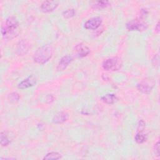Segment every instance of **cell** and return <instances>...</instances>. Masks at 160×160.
<instances>
[{
  "mask_svg": "<svg viewBox=\"0 0 160 160\" xmlns=\"http://www.w3.org/2000/svg\"><path fill=\"white\" fill-rule=\"evenodd\" d=\"M1 33L6 39H12L19 33V23L17 19L12 16L8 17L1 26Z\"/></svg>",
  "mask_w": 160,
  "mask_h": 160,
  "instance_id": "cell-1",
  "label": "cell"
},
{
  "mask_svg": "<svg viewBox=\"0 0 160 160\" xmlns=\"http://www.w3.org/2000/svg\"><path fill=\"white\" fill-rule=\"evenodd\" d=\"M53 52L54 49L51 44L44 45L36 51L33 56V59L38 64H44L51 59Z\"/></svg>",
  "mask_w": 160,
  "mask_h": 160,
  "instance_id": "cell-2",
  "label": "cell"
},
{
  "mask_svg": "<svg viewBox=\"0 0 160 160\" xmlns=\"http://www.w3.org/2000/svg\"><path fill=\"white\" fill-rule=\"evenodd\" d=\"M122 62L120 58L113 57L104 60L102 64V68L106 71H118L122 66Z\"/></svg>",
  "mask_w": 160,
  "mask_h": 160,
  "instance_id": "cell-3",
  "label": "cell"
},
{
  "mask_svg": "<svg viewBox=\"0 0 160 160\" xmlns=\"http://www.w3.org/2000/svg\"><path fill=\"white\" fill-rule=\"evenodd\" d=\"M126 28L131 31H143L148 28V24L141 19H134L126 24Z\"/></svg>",
  "mask_w": 160,
  "mask_h": 160,
  "instance_id": "cell-4",
  "label": "cell"
},
{
  "mask_svg": "<svg viewBox=\"0 0 160 160\" xmlns=\"http://www.w3.org/2000/svg\"><path fill=\"white\" fill-rule=\"evenodd\" d=\"M90 52L89 48L83 43L78 44L74 48V54L77 58H84Z\"/></svg>",
  "mask_w": 160,
  "mask_h": 160,
  "instance_id": "cell-5",
  "label": "cell"
},
{
  "mask_svg": "<svg viewBox=\"0 0 160 160\" xmlns=\"http://www.w3.org/2000/svg\"><path fill=\"white\" fill-rule=\"evenodd\" d=\"M154 86V82L152 80H143L137 85L138 89L144 93L149 94Z\"/></svg>",
  "mask_w": 160,
  "mask_h": 160,
  "instance_id": "cell-6",
  "label": "cell"
},
{
  "mask_svg": "<svg viewBox=\"0 0 160 160\" xmlns=\"http://www.w3.org/2000/svg\"><path fill=\"white\" fill-rule=\"evenodd\" d=\"M102 19L100 17H94L89 19L84 24V28L86 29L94 30L98 28L102 24Z\"/></svg>",
  "mask_w": 160,
  "mask_h": 160,
  "instance_id": "cell-7",
  "label": "cell"
},
{
  "mask_svg": "<svg viewBox=\"0 0 160 160\" xmlns=\"http://www.w3.org/2000/svg\"><path fill=\"white\" fill-rule=\"evenodd\" d=\"M58 6V2L55 1H46L41 5V10L44 12H50L55 10Z\"/></svg>",
  "mask_w": 160,
  "mask_h": 160,
  "instance_id": "cell-8",
  "label": "cell"
},
{
  "mask_svg": "<svg viewBox=\"0 0 160 160\" xmlns=\"http://www.w3.org/2000/svg\"><path fill=\"white\" fill-rule=\"evenodd\" d=\"M36 78L34 75L32 74L29 76H28L27 78L24 79L23 81H22L19 84L18 88L19 89H27L30 87L33 86L36 83Z\"/></svg>",
  "mask_w": 160,
  "mask_h": 160,
  "instance_id": "cell-9",
  "label": "cell"
},
{
  "mask_svg": "<svg viewBox=\"0 0 160 160\" xmlns=\"http://www.w3.org/2000/svg\"><path fill=\"white\" fill-rule=\"evenodd\" d=\"M73 58L70 55H66L63 56L59 61L57 66V70L58 71H62L66 69L68 65L72 61Z\"/></svg>",
  "mask_w": 160,
  "mask_h": 160,
  "instance_id": "cell-10",
  "label": "cell"
},
{
  "mask_svg": "<svg viewBox=\"0 0 160 160\" xmlns=\"http://www.w3.org/2000/svg\"><path fill=\"white\" fill-rule=\"evenodd\" d=\"M69 118V115L64 111L58 112L52 118V122L55 124H61L66 122Z\"/></svg>",
  "mask_w": 160,
  "mask_h": 160,
  "instance_id": "cell-11",
  "label": "cell"
},
{
  "mask_svg": "<svg viewBox=\"0 0 160 160\" xmlns=\"http://www.w3.org/2000/svg\"><path fill=\"white\" fill-rule=\"evenodd\" d=\"M29 46L28 44L24 41H21L19 42V43L17 44L16 52L19 56H23L28 52V51H29Z\"/></svg>",
  "mask_w": 160,
  "mask_h": 160,
  "instance_id": "cell-12",
  "label": "cell"
},
{
  "mask_svg": "<svg viewBox=\"0 0 160 160\" xmlns=\"http://www.w3.org/2000/svg\"><path fill=\"white\" fill-rule=\"evenodd\" d=\"M101 100L106 104H113L118 101V98L115 94H107L101 97Z\"/></svg>",
  "mask_w": 160,
  "mask_h": 160,
  "instance_id": "cell-13",
  "label": "cell"
},
{
  "mask_svg": "<svg viewBox=\"0 0 160 160\" xmlns=\"http://www.w3.org/2000/svg\"><path fill=\"white\" fill-rule=\"evenodd\" d=\"M61 158V155L57 152H51L48 153L44 158L43 159H59Z\"/></svg>",
  "mask_w": 160,
  "mask_h": 160,
  "instance_id": "cell-14",
  "label": "cell"
},
{
  "mask_svg": "<svg viewBox=\"0 0 160 160\" xmlns=\"http://www.w3.org/2000/svg\"><path fill=\"white\" fill-rule=\"evenodd\" d=\"M8 100L11 103H16V102H18L19 99H20V96H19V94L18 92H13L10 93L8 95Z\"/></svg>",
  "mask_w": 160,
  "mask_h": 160,
  "instance_id": "cell-15",
  "label": "cell"
},
{
  "mask_svg": "<svg viewBox=\"0 0 160 160\" xmlns=\"http://www.w3.org/2000/svg\"><path fill=\"white\" fill-rule=\"evenodd\" d=\"M134 139L136 142H138L139 144H141L146 141V136L141 132H138L136 134V136L134 137Z\"/></svg>",
  "mask_w": 160,
  "mask_h": 160,
  "instance_id": "cell-16",
  "label": "cell"
},
{
  "mask_svg": "<svg viewBox=\"0 0 160 160\" xmlns=\"http://www.w3.org/2000/svg\"><path fill=\"white\" fill-rule=\"evenodd\" d=\"M0 137H1L0 142H1V144L2 146H6L7 145L9 144V139L8 138L7 136L5 134L4 132H1Z\"/></svg>",
  "mask_w": 160,
  "mask_h": 160,
  "instance_id": "cell-17",
  "label": "cell"
},
{
  "mask_svg": "<svg viewBox=\"0 0 160 160\" xmlns=\"http://www.w3.org/2000/svg\"><path fill=\"white\" fill-rule=\"evenodd\" d=\"M109 2L107 1H98L96 2L94 5H93V7L94 8H106L108 6H109Z\"/></svg>",
  "mask_w": 160,
  "mask_h": 160,
  "instance_id": "cell-18",
  "label": "cell"
},
{
  "mask_svg": "<svg viewBox=\"0 0 160 160\" xmlns=\"http://www.w3.org/2000/svg\"><path fill=\"white\" fill-rule=\"evenodd\" d=\"M75 14V10L74 9H69L62 12V16L65 18H69L74 16Z\"/></svg>",
  "mask_w": 160,
  "mask_h": 160,
  "instance_id": "cell-19",
  "label": "cell"
},
{
  "mask_svg": "<svg viewBox=\"0 0 160 160\" xmlns=\"http://www.w3.org/2000/svg\"><path fill=\"white\" fill-rule=\"evenodd\" d=\"M153 152L155 156L157 157L159 156V142L158 141L153 147Z\"/></svg>",
  "mask_w": 160,
  "mask_h": 160,
  "instance_id": "cell-20",
  "label": "cell"
},
{
  "mask_svg": "<svg viewBox=\"0 0 160 160\" xmlns=\"http://www.w3.org/2000/svg\"><path fill=\"white\" fill-rule=\"evenodd\" d=\"M148 14V11H146V9H141V17H144L145 15H146Z\"/></svg>",
  "mask_w": 160,
  "mask_h": 160,
  "instance_id": "cell-21",
  "label": "cell"
},
{
  "mask_svg": "<svg viewBox=\"0 0 160 160\" xmlns=\"http://www.w3.org/2000/svg\"><path fill=\"white\" fill-rule=\"evenodd\" d=\"M159 22H158V24H156V27L155 28V30L156 31H157V32H159Z\"/></svg>",
  "mask_w": 160,
  "mask_h": 160,
  "instance_id": "cell-22",
  "label": "cell"
}]
</instances>
